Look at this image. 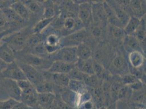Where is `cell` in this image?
<instances>
[{"instance_id": "cell-1", "label": "cell", "mask_w": 146, "mask_h": 109, "mask_svg": "<svg viewBox=\"0 0 146 109\" xmlns=\"http://www.w3.org/2000/svg\"><path fill=\"white\" fill-rule=\"evenodd\" d=\"M33 33L32 27L27 26L5 37L2 42L6 43L15 53L24 48L27 42Z\"/></svg>"}, {"instance_id": "cell-2", "label": "cell", "mask_w": 146, "mask_h": 109, "mask_svg": "<svg viewBox=\"0 0 146 109\" xmlns=\"http://www.w3.org/2000/svg\"><path fill=\"white\" fill-rule=\"evenodd\" d=\"M15 60L30 65L39 70L44 69L45 68H46L47 70L51 65L49 64V61L44 57L21 51L16 53Z\"/></svg>"}, {"instance_id": "cell-3", "label": "cell", "mask_w": 146, "mask_h": 109, "mask_svg": "<svg viewBox=\"0 0 146 109\" xmlns=\"http://www.w3.org/2000/svg\"><path fill=\"white\" fill-rule=\"evenodd\" d=\"M16 61L19 67L21 68L23 71L26 79L30 82L35 87L40 84L45 80L44 76L42 73H40L39 70L23 62Z\"/></svg>"}, {"instance_id": "cell-4", "label": "cell", "mask_w": 146, "mask_h": 109, "mask_svg": "<svg viewBox=\"0 0 146 109\" xmlns=\"http://www.w3.org/2000/svg\"><path fill=\"white\" fill-rule=\"evenodd\" d=\"M1 9L8 20L13 32L27 26L29 21L21 18L11 7L3 8Z\"/></svg>"}, {"instance_id": "cell-5", "label": "cell", "mask_w": 146, "mask_h": 109, "mask_svg": "<svg viewBox=\"0 0 146 109\" xmlns=\"http://www.w3.org/2000/svg\"><path fill=\"white\" fill-rule=\"evenodd\" d=\"M1 76L3 78L11 79L16 81L27 79L16 61L7 64L6 68L1 73Z\"/></svg>"}, {"instance_id": "cell-6", "label": "cell", "mask_w": 146, "mask_h": 109, "mask_svg": "<svg viewBox=\"0 0 146 109\" xmlns=\"http://www.w3.org/2000/svg\"><path fill=\"white\" fill-rule=\"evenodd\" d=\"M0 85L5 90L9 98L17 101H20L22 91L18 85L17 81L2 78L0 79Z\"/></svg>"}, {"instance_id": "cell-7", "label": "cell", "mask_w": 146, "mask_h": 109, "mask_svg": "<svg viewBox=\"0 0 146 109\" xmlns=\"http://www.w3.org/2000/svg\"><path fill=\"white\" fill-rule=\"evenodd\" d=\"M58 50L56 55V60H61L75 64L78 60L76 54V47H63Z\"/></svg>"}, {"instance_id": "cell-8", "label": "cell", "mask_w": 146, "mask_h": 109, "mask_svg": "<svg viewBox=\"0 0 146 109\" xmlns=\"http://www.w3.org/2000/svg\"><path fill=\"white\" fill-rule=\"evenodd\" d=\"M37 97L38 92L36 88L33 86L22 91L20 101L25 103L30 109L38 108Z\"/></svg>"}, {"instance_id": "cell-9", "label": "cell", "mask_w": 146, "mask_h": 109, "mask_svg": "<svg viewBox=\"0 0 146 109\" xmlns=\"http://www.w3.org/2000/svg\"><path fill=\"white\" fill-rule=\"evenodd\" d=\"M86 33V31L84 29L76 31L69 35L65 37L63 39V42L61 43L63 44L64 47H76L80 43L82 42V41L85 38Z\"/></svg>"}, {"instance_id": "cell-10", "label": "cell", "mask_w": 146, "mask_h": 109, "mask_svg": "<svg viewBox=\"0 0 146 109\" xmlns=\"http://www.w3.org/2000/svg\"><path fill=\"white\" fill-rule=\"evenodd\" d=\"M105 1L113 11L116 17L121 23L123 27H124L130 18L128 13L122 7L117 4L115 0H106Z\"/></svg>"}, {"instance_id": "cell-11", "label": "cell", "mask_w": 146, "mask_h": 109, "mask_svg": "<svg viewBox=\"0 0 146 109\" xmlns=\"http://www.w3.org/2000/svg\"><path fill=\"white\" fill-rule=\"evenodd\" d=\"M75 66V64L61 60H55L51 64L50 66L46 71L49 73L68 74Z\"/></svg>"}, {"instance_id": "cell-12", "label": "cell", "mask_w": 146, "mask_h": 109, "mask_svg": "<svg viewBox=\"0 0 146 109\" xmlns=\"http://www.w3.org/2000/svg\"><path fill=\"white\" fill-rule=\"evenodd\" d=\"M93 15L92 5L86 1L80 4L78 16L79 20L84 25H88L91 21Z\"/></svg>"}, {"instance_id": "cell-13", "label": "cell", "mask_w": 146, "mask_h": 109, "mask_svg": "<svg viewBox=\"0 0 146 109\" xmlns=\"http://www.w3.org/2000/svg\"><path fill=\"white\" fill-rule=\"evenodd\" d=\"M56 97L53 92L38 93L37 102L39 107L49 108L55 103Z\"/></svg>"}, {"instance_id": "cell-14", "label": "cell", "mask_w": 146, "mask_h": 109, "mask_svg": "<svg viewBox=\"0 0 146 109\" xmlns=\"http://www.w3.org/2000/svg\"><path fill=\"white\" fill-rule=\"evenodd\" d=\"M44 44L47 53L53 54L59 50L61 44V40L60 37L57 35L51 33L46 38Z\"/></svg>"}, {"instance_id": "cell-15", "label": "cell", "mask_w": 146, "mask_h": 109, "mask_svg": "<svg viewBox=\"0 0 146 109\" xmlns=\"http://www.w3.org/2000/svg\"><path fill=\"white\" fill-rule=\"evenodd\" d=\"M16 53L6 43L0 44V59L8 64L15 61Z\"/></svg>"}, {"instance_id": "cell-16", "label": "cell", "mask_w": 146, "mask_h": 109, "mask_svg": "<svg viewBox=\"0 0 146 109\" xmlns=\"http://www.w3.org/2000/svg\"><path fill=\"white\" fill-rule=\"evenodd\" d=\"M61 99L70 108L79 106V94L71 91L69 89L62 93Z\"/></svg>"}, {"instance_id": "cell-17", "label": "cell", "mask_w": 146, "mask_h": 109, "mask_svg": "<svg viewBox=\"0 0 146 109\" xmlns=\"http://www.w3.org/2000/svg\"><path fill=\"white\" fill-rule=\"evenodd\" d=\"M10 7L21 18L27 21L30 20L32 13L23 2L20 1H18L13 3Z\"/></svg>"}, {"instance_id": "cell-18", "label": "cell", "mask_w": 146, "mask_h": 109, "mask_svg": "<svg viewBox=\"0 0 146 109\" xmlns=\"http://www.w3.org/2000/svg\"><path fill=\"white\" fill-rule=\"evenodd\" d=\"M75 67L87 75H95L93 69V60L91 57L87 60L78 59L75 63Z\"/></svg>"}, {"instance_id": "cell-19", "label": "cell", "mask_w": 146, "mask_h": 109, "mask_svg": "<svg viewBox=\"0 0 146 109\" xmlns=\"http://www.w3.org/2000/svg\"><path fill=\"white\" fill-rule=\"evenodd\" d=\"M129 61L131 66L138 69L142 66L145 62V57L143 54L140 51L134 50L130 53L128 56Z\"/></svg>"}, {"instance_id": "cell-20", "label": "cell", "mask_w": 146, "mask_h": 109, "mask_svg": "<svg viewBox=\"0 0 146 109\" xmlns=\"http://www.w3.org/2000/svg\"><path fill=\"white\" fill-rule=\"evenodd\" d=\"M141 24V19L136 16L130 17L128 22L123 27V30L127 35H133L138 29Z\"/></svg>"}, {"instance_id": "cell-21", "label": "cell", "mask_w": 146, "mask_h": 109, "mask_svg": "<svg viewBox=\"0 0 146 109\" xmlns=\"http://www.w3.org/2000/svg\"><path fill=\"white\" fill-rule=\"evenodd\" d=\"M91 48L85 43H81L76 46V54L78 59L87 60L92 57Z\"/></svg>"}, {"instance_id": "cell-22", "label": "cell", "mask_w": 146, "mask_h": 109, "mask_svg": "<svg viewBox=\"0 0 146 109\" xmlns=\"http://www.w3.org/2000/svg\"><path fill=\"white\" fill-rule=\"evenodd\" d=\"M54 20V18H42L39 20L32 27V30L33 33L40 34L46 29Z\"/></svg>"}, {"instance_id": "cell-23", "label": "cell", "mask_w": 146, "mask_h": 109, "mask_svg": "<svg viewBox=\"0 0 146 109\" xmlns=\"http://www.w3.org/2000/svg\"><path fill=\"white\" fill-rule=\"evenodd\" d=\"M52 74V79L56 85L62 87H68L70 78L67 74L50 73Z\"/></svg>"}, {"instance_id": "cell-24", "label": "cell", "mask_w": 146, "mask_h": 109, "mask_svg": "<svg viewBox=\"0 0 146 109\" xmlns=\"http://www.w3.org/2000/svg\"><path fill=\"white\" fill-rule=\"evenodd\" d=\"M85 84L83 81L70 79L68 87L69 90L76 93L80 94L85 91Z\"/></svg>"}, {"instance_id": "cell-25", "label": "cell", "mask_w": 146, "mask_h": 109, "mask_svg": "<svg viewBox=\"0 0 146 109\" xmlns=\"http://www.w3.org/2000/svg\"><path fill=\"white\" fill-rule=\"evenodd\" d=\"M125 43L128 48L132 50V51L137 50L141 51V44L134 35H127L125 38Z\"/></svg>"}, {"instance_id": "cell-26", "label": "cell", "mask_w": 146, "mask_h": 109, "mask_svg": "<svg viewBox=\"0 0 146 109\" xmlns=\"http://www.w3.org/2000/svg\"><path fill=\"white\" fill-rule=\"evenodd\" d=\"M0 32H6L8 35L13 33L10 24L1 9H0Z\"/></svg>"}, {"instance_id": "cell-27", "label": "cell", "mask_w": 146, "mask_h": 109, "mask_svg": "<svg viewBox=\"0 0 146 109\" xmlns=\"http://www.w3.org/2000/svg\"><path fill=\"white\" fill-rule=\"evenodd\" d=\"M79 23L72 17H68L63 21V27L67 31L74 30Z\"/></svg>"}, {"instance_id": "cell-28", "label": "cell", "mask_w": 146, "mask_h": 109, "mask_svg": "<svg viewBox=\"0 0 146 109\" xmlns=\"http://www.w3.org/2000/svg\"><path fill=\"white\" fill-rule=\"evenodd\" d=\"M67 74L70 79H76L83 81L86 75L85 74L82 73L81 71H80L79 69L75 66Z\"/></svg>"}, {"instance_id": "cell-29", "label": "cell", "mask_w": 146, "mask_h": 109, "mask_svg": "<svg viewBox=\"0 0 146 109\" xmlns=\"http://www.w3.org/2000/svg\"><path fill=\"white\" fill-rule=\"evenodd\" d=\"M23 3L32 14L36 13L40 10V4L37 2L36 0H27Z\"/></svg>"}, {"instance_id": "cell-30", "label": "cell", "mask_w": 146, "mask_h": 109, "mask_svg": "<svg viewBox=\"0 0 146 109\" xmlns=\"http://www.w3.org/2000/svg\"><path fill=\"white\" fill-rule=\"evenodd\" d=\"M38 93H46V92H53V88L52 85L45 80L42 83L38 85L35 87Z\"/></svg>"}, {"instance_id": "cell-31", "label": "cell", "mask_w": 146, "mask_h": 109, "mask_svg": "<svg viewBox=\"0 0 146 109\" xmlns=\"http://www.w3.org/2000/svg\"><path fill=\"white\" fill-rule=\"evenodd\" d=\"M17 102L11 98L5 100H0V109H13Z\"/></svg>"}, {"instance_id": "cell-32", "label": "cell", "mask_w": 146, "mask_h": 109, "mask_svg": "<svg viewBox=\"0 0 146 109\" xmlns=\"http://www.w3.org/2000/svg\"><path fill=\"white\" fill-rule=\"evenodd\" d=\"M139 79L135 75L133 74H127L123 77L122 81L124 85L129 86L137 81Z\"/></svg>"}, {"instance_id": "cell-33", "label": "cell", "mask_w": 146, "mask_h": 109, "mask_svg": "<svg viewBox=\"0 0 146 109\" xmlns=\"http://www.w3.org/2000/svg\"><path fill=\"white\" fill-rule=\"evenodd\" d=\"M129 6H130L131 9L136 14H138L142 11V6L140 0H130Z\"/></svg>"}, {"instance_id": "cell-34", "label": "cell", "mask_w": 146, "mask_h": 109, "mask_svg": "<svg viewBox=\"0 0 146 109\" xmlns=\"http://www.w3.org/2000/svg\"><path fill=\"white\" fill-rule=\"evenodd\" d=\"M113 65L117 69L120 70L124 67L125 61L124 58H123L121 56H117L115 58L113 61Z\"/></svg>"}, {"instance_id": "cell-35", "label": "cell", "mask_w": 146, "mask_h": 109, "mask_svg": "<svg viewBox=\"0 0 146 109\" xmlns=\"http://www.w3.org/2000/svg\"><path fill=\"white\" fill-rule=\"evenodd\" d=\"M135 36L140 43L143 42L146 39V31L143 29H140V26L138 29L135 32Z\"/></svg>"}, {"instance_id": "cell-36", "label": "cell", "mask_w": 146, "mask_h": 109, "mask_svg": "<svg viewBox=\"0 0 146 109\" xmlns=\"http://www.w3.org/2000/svg\"><path fill=\"white\" fill-rule=\"evenodd\" d=\"M112 33L114 37L116 38H120L124 36L125 33L122 27L113 26L112 28Z\"/></svg>"}, {"instance_id": "cell-37", "label": "cell", "mask_w": 146, "mask_h": 109, "mask_svg": "<svg viewBox=\"0 0 146 109\" xmlns=\"http://www.w3.org/2000/svg\"><path fill=\"white\" fill-rule=\"evenodd\" d=\"M55 17V11L51 7H46L43 12L42 18H51Z\"/></svg>"}, {"instance_id": "cell-38", "label": "cell", "mask_w": 146, "mask_h": 109, "mask_svg": "<svg viewBox=\"0 0 146 109\" xmlns=\"http://www.w3.org/2000/svg\"><path fill=\"white\" fill-rule=\"evenodd\" d=\"M93 69H94V74L96 76L99 77L103 74L104 72L103 68L98 62L94 60H93Z\"/></svg>"}, {"instance_id": "cell-39", "label": "cell", "mask_w": 146, "mask_h": 109, "mask_svg": "<svg viewBox=\"0 0 146 109\" xmlns=\"http://www.w3.org/2000/svg\"><path fill=\"white\" fill-rule=\"evenodd\" d=\"M17 83L21 91H24L25 90H26L31 87L33 86L32 84L27 79L19 80L17 81Z\"/></svg>"}, {"instance_id": "cell-40", "label": "cell", "mask_w": 146, "mask_h": 109, "mask_svg": "<svg viewBox=\"0 0 146 109\" xmlns=\"http://www.w3.org/2000/svg\"><path fill=\"white\" fill-rule=\"evenodd\" d=\"M140 90H135V93H134L133 99L136 102H142L144 99V95Z\"/></svg>"}, {"instance_id": "cell-41", "label": "cell", "mask_w": 146, "mask_h": 109, "mask_svg": "<svg viewBox=\"0 0 146 109\" xmlns=\"http://www.w3.org/2000/svg\"><path fill=\"white\" fill-rule=\"evenodd\" d=\"M30 109L27 105L21 101H18L14 106L13 109Z\"/></svg>"}, {"instance_id": "cell-42", "label": "cell", "mask_w": 146, "mask_h": 109, "mask_svg": "<svg viewBox=\"0 0 146 109\" xmlns=\"http://www.w3.org/2000/svg\"><path fill=\"white\" fill-rule=\"evenodd\" d=\"M117 2V4H118L121 7L124 9L126 7L129 6L130 4V0H115Z\"/></svg>"}, {"instance_id": "cell-43", "label": "cell", "mask_w": 146, "mask_h": 109, "mask_svg": "<svg viewBox=\"0 0 146 109\" xmlns=\"http://www.w3.org/2000/svg\"><path fill=\"white\" fill-rule=\"evenodd\" d=\"M7 66V63L5 62L2 61L1 59H0V75H1L2 72L6 68Z\"/></svg>"}, {"instance_id": "cell-44", "label": "cell", "mask_w": 146, "mask_h": 109, "mask_svg": "<svg viewBox=\"0 0 146 109\" xmlns=\"http://www.w3.org/2000/svg\"><path fill=\"white\" fill-rule=\"evenodd\" d=\"M93 34L96 37H99L101 35V33H102V31L100 30V29L99 28H94V29L93 31Z\"/></svg>"}, {"instance_id": "cell-45", "label": "cell", "mask_w": 146, "mask_h": 109, "mask_svg": "<svg viewBox=\"0 0 146 109\" xmlns=\"http://www.w3.org/2000/svg\"><path fill=\"white\" fill-rule=\"evenodd\" d=\"M7 35H8L6 32H0V44L2 42V39Z\"/></svg>"}, {"instance_id": "cell-46", "label": "cell", "mask_w": 146, "mask_h": 109, "mask_svg": "<svg viewBox=\"0 0 146 109\" xmlns=\"http://www.w3.org/2000/svg\"><path fill=\"white\" fill-rule=\"evenodd\" d=\"M72 1L73 2V3H74L75 4L80 5V4H81L82 3H84V2H86L87 1V0H72Z\"/></svg>"}, {"instance_id": "cell-47", "label": "cell", "mask_w": 146, "mask_h": 109, "mask_svg": "<svg viewBox=\"0 0 146 109\" xmlns=\"http://www.w3.org/2000/svg\"><path fill=\"white\" fill-rule=\"evenodd\" d=\"M37 2H38L39 4L40 3H44L45 2H46L48 0H36Z\"/></svg>"}, {"instance_id": "cell-48", "label": "cell", "mask_w": 146, "mask_h": 109, "mask_svg": "<svg viewBox=\"0 0 146 109\" xmlns=\"http://www.w3.org/2000/svg\"><path fill=\"white\" fill-rule=\"evenodd\" d=\"M19 0H11V5L13 3H14V2H16V1H18Z\"/></svg>"}, {"instance_id": "cell-49", "label": "cell", "mask_w": 146, "mask_h": 109, "mask_svg": "<svg viewBox=\"0 0 146 109\" xmlns=\"http://www.w3.org/2000/svg\"><path fill=\"white\" fill-rule=\"evenodd\" d=\"M19 1H21V2H24L25 1H27V0H19Z\"/></svg>"}, {"instance_id": "cell-50", "label": "cell", "mask_w": 146, "mask_h": 109, "mask_svg": "<svg viewBox=\"0 0 146 109\" xmlns=\"http://www.w3.org/2000/svg\"><path fill=\"white\" fill-rule=\"evenodd\" d=\"M2 78V76H1V75H0V79Z\"/></svg>"}, {"instance_id": "cell-51", "label": "cell", "mask_w": 146, "mask_h": 109, "mask_svg": "<svg viewBox=\"0 0 146 109\" xmlns=\"http://www.w3.org/2000/svg\"><path fill=\"white\" fill-rule=\"evenodd\" d=\"M0 9H1V7H0Z\"/></svg>"}]
</instances>
